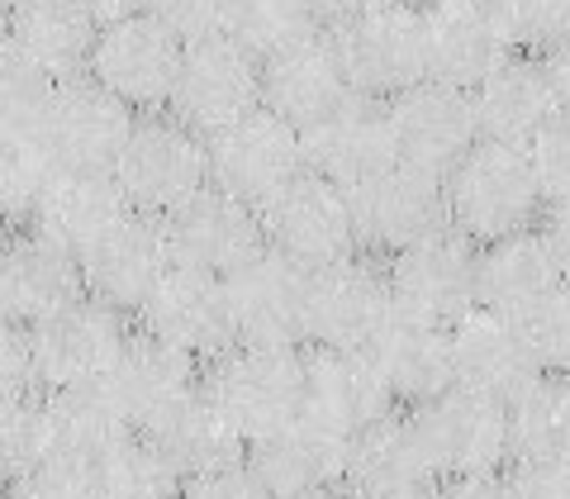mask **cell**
I'll list each match as a JSON object with an SVG mask.
<instances>
[{"label":"cell","instance_id":"680465c9","mask_svg":"<svg viewBox=\"0 0 570 499\" xmlns=\"http://www.w3.org/2000/svg\"><path fill=\"white\" fill-rule=\"evenodd\" d=\"M414 6H423V10H438V6H452V0H414Z\"/></svg>","mask_w":570,"mask_h":499},{"label":"cell","instance_id":"6125c7cd","mask_svg":"<svg viewBox=\"0 0 570 499\" xmlns=\"http://www.w3.org/2000/svg\"><path fill=\"white\" fill-rule=\"evenodd\" d=\"M0 499H6V486H0Z\"/></svg>","mask_w":570,"mask_h":499},{"label":"cell","instance_id":"f546056e","mask_svg":"<svg viewBox=\"0 0 570 499\" xmlns=\"http://www.w3.org/2000/svg\"><path fill=\"white\" fill-rule=\"evenodd\" d=\"M138 438L148 442V448L163 457L181 480H195V476H209V471H224V467L247 461V438L228 423L224 409L205 395V381H200L195 395L171 404L163 419H153Z\"/></svg>","mask_w":570,"mask_h":499},{"label":"cell","instance_id":"7dc6e473","mask_svg":"<svg viewBox=\"0 0 570 499\" xmlns=\"http://www.w3.org/2000/svg\"><path fill=\"white\" fill-rule=\"evenodd\" d=\"M33 390L29 362V329L14 319H0V400H20Z\"/></svg>","mask_w":570,"mask_h":499},{"label":"cell","instance_id":"cb8c5ba5","mask_svg":"<svg viewBox=\"0 0 570 499\" xmlns=\"http://www.w3.org/2000/svg\"><path fill=\"white\" fill-rule=\"evenodd\" d=\"M347 100L352 81L343 71V58H337L333 29L262 62V110H272L299 134L314 129L318 119H328Z\"/></svg>","mask_w":570,"mask_h":499},{"label":"cell","instance_id":"7bdbcfd3","mask_svg":"<svg viewBox=\"0 0 570 499\" xmlns=\"http://www.w3.org/2000/svg\"><path fill=\"white\" fill-rule=\"evenodd\" d=\"M234 6L238 0H153L148 14L163 20L176 39L190 48V43L228 39V29H234Z\"/></svg>","mask_w":570,"mask_h":499},{"label":"cell","instance_id":"4fadbf2b","mask_svg":"<svg viewBox=\"0 0 570 499\" xmlns=\"http://www.w3.org/2000/svg\"><path fill=\"white\" fill-rule=\"evenodd\" d=\"M134 324H138V333L186 352L190 362H200V366H209L214 356H224L238 343L224 281L190 272V266H176V262L167 266V276L153 285V295L142 300Z\"/></svg>","mask_w":570,"mask_h":499},{"label":"cell","instance_id":"c3c4849f","mask_svg":"<svg viewBox=\"0 0 570 499\" xmlns=\"http://www.w3.org/2000/svg\"><path fill=\"white\" fill-rule=\"evenodd\" d=\"M181 499H272V490L262 486L257 471L247 467V461H238V467L181 480Z\"/></svg>","mask_w":570,"mask_h":499},{"label":"cell","instance_id":"9f6ffc18","mask_svg":"<svg viewBox=\"0 0 570 499\" xmlns=\"http://www.w3.org/2000/svg\"><path fill=\"white\" fill-rule=\"evenodd\" d=\"M291 499H352L343 486H328V490H309V495H291Z\"/></svg>","mask_w":570,"mask_h":499},{"label":"cell","instance_id":"ab89813d","mask_svg":"<svg viewBox=\"0 0 570 499\" xmlns=\"http://www.w3.org/2000/svg\"><path fill=\"white\" fill-rule=\"evenodd\" d=\"M52 91H58V81L43 77L14 43H0V129L39 134Z\"/></svg>","mask_w":570,"mask_h":499},{"label":"cell","instance_id":"5bb4252c","mask_svg":"<svg viewBox=\"0 0 570 499\" xmlns=\"http://www.w3.org/2000/svg\"><path fill=\"white\" fill-rule=\"evenodd\" d=\"M428 438V452L438 461V476H504L513 467V428L509 404L452 385L442 400L414 409Z\"/></svg>","mask_w":570,"mask_h":499},{"label":"cell","instance_id":"2e32d148","mask_svg":"<svg viewBox=\"0 0 570 499\" xmlns=\"http://www.w3.org/2000/svg\"><path fill=\"white\" fill-rule=\"evenodd\" d=\"M442 486L438 461L414 409H390L385 419L352 438L343 490L352 499H433Z\"/></svg>","mask_w":570,"mask_h":499},{"label":"cell","instance_id":"484cf974","mask_svg":"<svg viewBox=\"0 0 570 499\" xmlns=\"http://www.w3.org/2000/svg\"><path fill=\"white\" fill-rule=\"evenodd\" d=\"M395 400L385 390L376 356L366 352H337V348H309L305 352V414L356 438L362 428L385 419Z\"/></svg>","mask_w":570,"mask_h":499},{"label":"cell","instance_id":"74e56055","mask_svg":"<svg viewBox=\"0 0 570 499\" xmlns=\"http://www.w3.org/2000/svg\"><path fill=\"white\" fill-rule=\"evenodd\" d=\"M86 499H181V476L142 438H129L86 467Z\"/></svg>","mask_w":570,"mask_h":499},{"label":"cell","instance_id":"816d5d0a","mask_svg":"<svg viewBox=\"0 0 570 499\" xmlns=\"http://www.w3.org/2000/svg\"><path fill=\"white\" fill-rule=\"evenodd\" d=\"M542 238L551 247V257L561 266V281L570 285V205H557V209H542Z\"/></svg>","mask_w":570,"mask_h":499},{"label":"cell","instance_id":"681fc988","mask_svg":"<svg viewBox=\"0 0 570 499\" xmlns=\"http://www.w3.org/2000/svg\"><path fill=\"white\" fill-rule=\"evenodd\" d=\"M513 499H570V467H509Z\"/></svg>","mask_w":570,"mask_h":499},{"label":"cell","instance_id":"4dcf8cb0","mask_svg":"<svg viewBox=\"0 0 570 499\" xmlns=\"http://www.w3.org/2000/svg\"><path fill=\"white\" fill-rule=\"evenodd\" d=\"M200 381H205L200 362H190L186 352L157 343V337L138 333V329L129 337V348H124V356L115 362V371L105 376L115 404L124 409V419L134 423V433H142L153 419H163L171 404H181L186 395H195Z\"/></svg>","mask_w":570,"mask_h":499},{"label":"cell","instance_id":"e575fe53","mask_svg":"<svg viewBox=\"0 0 570 499\" xmlns=\"http://www.w3.org/2000/svg\"><path fill=\"white\" fill-rule=\"evenodd\" d=\"M100 25L71 0H33L6 20V43H14L24 58L52 81H77L91 67Z\"/></svg>","mask_w":570,"mask_h":499},{"label":"cell","instance_id":"94428289","mask_svg":"<svg viewBox=\"0 0 570 499\" xmlns=\"http://www.w3.org/2000/svg\"><path fill=\"white\" fill-rule=\"evenodd\" d=\"M0 319H6V300H0Z\"/></svg>","mask_w":570,"mask_h":499},{"label":"cell","instance_id":"8fae6325","mask_svg":"<svg viewBox=\"0 0 570 499\" xmlns=\"http://www.w3.org/2000/svg\"><path fill=\"white\" fill-rule=\"evenodd\" d=\"M138 115L91 77L62 81L39 119V143L58 172H115Z\"/></svg>","mask_w":570,"mask_h":499},{"label":"cell","instance_id":"f6af8a7d","mask_svg":"<svg viewBox=\"0 0 570 499\" xmlns=\"http://www.w3.org/2000/svg\"><path fill=\"white\" fill-rule=\"evenodd\" d=\"M528 163H532V176H538L542 205L547 209L570 205V115H557L528 143Z\"/></svg>","mask_w":570,"mask_h":499},{"label":"cell","instance_id":"ffe728a7","mask_svg":"<svg viewBox=\"0 0 570 499\" xmlns=\"http://www.w3.org/2000/svg\"><path fill=\"white\" fill-rule=\"evenodd\" d=\"M77 257H81L86 295L134 319L142 310V300L153 295V285L167 276L171 247H167V234H163V219L124 214L110 234H100Z\"/></svg>","mask_w":570,"mask_h":499},{"label":"cell","instance_id":"7402d4cb","mask_svg":"<svg viewBox=\"0 0 570 499\" xmlns=\"http://www.w3.org/2000/svg\"><path fill=\"white\" fill-rule=\"evenodd\" d=\"M299 143H305V167L328 176L343 190L376 182L385 167L400 163L385 100H366V96H352L347 105H337L328 119H318L314 129L299 134Z\"/></svg>","mask_w":570,"mask_h":499},{"label":"cell","instance_id":"d4e9b609","mask_svg":"<svg viewBox=\"0 0 570 499\" xmlns=\"http://www.w3.org/2000/svg\"><path fill=\"white\" fill-rule=\"evenodd\" d=\"M513 58V43L490 0H452L428 10V77L456 91H475L494 67Z\"/></svg>","mask_w":570,"mask_h":499},{"label":"cell","instance_id":"83f0119b","mask_svg":"<svg viewBox=\"0 0 570 499\" xmlns=\"http://www.w3.org/2000/svg\"><path fill=\"white\" fill-rule=\"evenodd\" d=\"M471 105L475 134L485 143H509V148H528L561 115L557 91H551V71L532 52H513L504 67H494L471 91Z\"/></svg>","mask_w":570,"mask_h":499},{"label":"cell","instance_id":"4316f807","mask_svg":"<svg viewBox=\"0 0 570 499\" xmlns=\"http://www.w3.org/2000/svg\"><path fill=\"white\" fill-rule=\"evenodd\" d=\"M347 452H352L347 433L299 414L295 423H285L281 433L253 442V448H247V467H253L262 486L272 490V499H291V495L343 486Z\"/></svg>","mask_w":570,"mask_h":499},{"label":"cell","instance_id":"9c48e42d","mask_svg":"<svg viewBox=\"0 0 570 499\" xmlns=\"http://www.w3.org/2000/svg\"><path fill=\"white\" fill-rule=\"evenodd\" d=\"M385 281L395 319L452 329L461 314L475 310V243L456 228H438L423 243L385 257Z\"/></svg>","mask_w":570,"mask_h":499},{"label":"cell","instance_id":"11a10c76","mask_svg":"<svg viewBox=\"0 0 570 499\" xmlns=\"http://www.w3.org/2000/svg\"><path fill=\"white\" fill-rule=\"evenodd\" d=\"M542 62H547V71H551V91H557L561 115H570V39H566L561 48H551Z\"/></svg>","mask_w":570,"mask_h":499},{"label":"cell","instance_id":"7a4b0ae2","mask_svg":"<svg viewBox=\"0 0 570 499\" xmlns=\"http://www.w3.org/2000/svg\"><path fill=\"white\" fill-rule=\"evenodd\" d=\"M205 395L253 448L305 414V348L234 343L205 366Z\"/></svg>","mask_w":570,"mask_h":499},{"label":"cell","instance_id":"bcb514c9","mask_svg":"<svg viewBox=\"0 0 570 499\" xmlns=\"http://www.w3.org/2000/svg\"><path fill=\"white\" fill-rule=\"evenodd\" d=\"M6 499H86V471L71 461L43 457L33 471L6 486Z\"/></svg>","mask_w":570,"mask_h":499},{"label":"cell","instance_id":"91938a15","mask_svg":"<svg viewBox=\"0 0 570 499\" xmlns=\"http://www.w3.org/2000/svg\"><path fill=\"white\" fill-rule=\"evenodd\" d=\"M0 43H6V14H0Z\"/></svg>","mask_w":570,"mask_h":499},{"label":"cell","instance_id":"ba28073f","mask_svg":"<svg viewBox=\"0 0 570 499\" xmlns=\"http://www.w3.org/2000/svg\"><path fill=\"white\" fill-rule=\"evenodd\" d=\"M395 324L390 305L385 262L371 253H352L309 272V305H305V343L366 352L376 337Z\"/></svg>","mask_w":570,"mask_h":499},{"label":"cell","instance_id":"f907efd6","mask_svg":"<svg viewBox=\"0 0 570 499\" xmlns=\"http://www.w3.org/2000/svg\"><path fill=\"white\" fill-rule=\"evenodd\" d=\"M433 499H513L509 471L504 476H452L433 490Z\"/></svg>","mask_w":570,"mask_h":499},{"label":"cell","instance_id":"6da1fadb","mask_svg":"<svg viewBox=\"0 0 570 499\" xmlns=\"http://www.w3.org/2000/svg\"><path fill=\"white\" fill-rule=\"evenodd\" d=\"M442 205H448V228H456L475 247L538 228L547 209L528 148H509V143H485V138L442 176Z\"/></svg>","mask_w":570,"mask_h":499},{"label":"cell","instance_id":"9a60e30c","mask_svg":"<svg viewBox=\"0 0 570 499\" xmlns=\"http://www.w3.org/2000/svg\"><path fill=\"white\" fill-rule=\"evenodd\" d=\"M352 214H356L362 253L385 262V257L404 253V247L423 243L428 234H438V228H448L442 176L395 163V167H385L376 182L352 190Z\"/></svg>","mask_w":570,"mask_h":499},{"label":"cell","instance_id":"6f0895ef","mask_svg":"<svg viewBox=\"0 0 570 499\" xmlns=\"http://www.w3.org/2000/svg\"><path fill=\"white\" fill-rule=\"evenodd\" d=\"M24 6H33V0H0V14L10 20V14H14V10H24Z\"/></svg>","mask_w":570,"mask_h":499},{"label":"cell","instance_id":"52a82bcc","mask_svg":"<svg viewBox=\"0 0 570 499\" xmlns=\"http://www.w3.org/2000/svg\"><path fill=\"white\" fill-rule=\"evenodd\" d=\"M333 43L352 96L395 100L409 86L428 81V10L414 0H395L366 20L333 29Z\"/></svg>","mask_w":570,"mask_h":499},{"label":"cell","instance_id":"d6a6232c","mask_svg":"<svg viewBox=\"0 0 570 499\" xmlns=\"http://www.w3.org/2000/svg\"><path fill=\"white\" fill-rule=\"evenodd\" d=\"M124 214H134V209L110 172H52L29 228L62 243L67 253H86L100 234H110Z\"/></svg>","mask_w":570,"mask_h":499},{"label":"cell","instance_id":"277c9868","mask_svg":"<svg viewBox=\"0 0 570 499\" xmlns=\"http://www.w3.org/2000/svg\"><path fill=\"white\" fill-rule=\"evenodd\" d=\"M262 234L266 247L281 257H291L305 272H318L328 262H343L362 253L356 238V214H352V190L333 186L318 172H299L295 182H285L262 209Z\"/></svg>","mask_w":570,"mask_h":499},{"label":"cell","instance_id":"b9f144b4","mask_svg":"<svg viewBox=\"0 0 570 499\" xmlns=\"http://www.w3.org/2000/svg\"><path fill=\"white\" fill-rule=\"evenodd\" d=\"M48 457L43 438V404L33 395L20 400H0V486L20 480Z\"/></svg>","mask_w":570,"mask_h":499},{"label":"cell","instance_id":"60d3db41","mask_svg":"<svg viewBox=\"0 0 570 499\" xmlns=\"http://www.w3.org/2000/svg\"><path fill=\"white\" fill-rule=\"evenodd\" d=\"M513 52L547 58L570 39V0H490Z\"/></svg>","mask_w":570,"mask_h":499},{"label":"cell","instance_id":"db71d44e","mask_svg":"<svg viewBox=\"0 0 570 499\" xmlns=\"http://www.w3.org/2000/svg\"><path fill=\"white\" fill-rule=\"evenodd\" d=\"M77 10H86L96 25H115V20H129V14H142L153 0H71Z\"/></svg>","mask_w":570,"mask_h":499},{"label":"cell","instance_id":"ee69618b","mask_svg":"<svg viewBox=\"0 0 570 499\" xmlns=\"http://www.w3.org/2000/svg\"><path fill=\"white\" fill-rule=\"evenodd\" d=\"M528 343H532V356L547 376H570V285H561L557 295L538 305L528 319Z\"/></svg>","mask_w":570,"mask_h":499},{"label":"cell","instance_id":"d590c367","mask_svg":"<svg viewBox=\"0 0 570 499\" xmlns=\"http://www.w3.org/2000/svg\"><path fill=\"white\" fill-rule=\"evenodd\" d=\"M513 467H570V376L532 381L509 404Z\"/></svg>","mask_w":570,"mask_h":499},{"label":"cell","instance_id":"1f68e13d","mask_svg":"<svg viewBox=\"0 0 570 499\" xmlns=\"http://www.w3.org/2000/svg\"><path fill=\"white\" fill-rule=\"evenodd\" d=\"M43 404V438L52 461H71V467H96L105 452L124 448L134 433V423L124 419L115 404L110 385H81V390H52L39 400Z\"/></svg>","mask_w":570,"mask_h":499},{"label":"cell","instance_id":"e0dca14e","mask_svg":"<svg viewBox=\"0 0 570 499\" xmlns=\"http://www.w3.org/2000/svg\"><path fill=\"white\" fill-rule=\"evenodd\" d=\"M163 234L176 266H190V272H205L219 281L234 276L257 253H266L262 214L253 205L234 200V195H224L219 186H205L195 200L171 209L163 219Z\"/></svg>","mask_w":570,"mask_h":499},{"label":"cell","instance_id":"f5cc1de1","mask_svg":"<svg viewBox=\"0 0 570 499\" xmlns=\"http://www.w3.org/2000/svg\"><path fill=\"white\" fill-rule=\"evenodd\" d=\"M318 14H324L328 29H343V25H356L366 20V14H376L385 6H395V0H314Z\"/></svg>","mask_w":570,"mask_h":499},{"label":"cell","instance_id":"ac0fdd59","mask_svg":"<svg viewBox=\"0 0 570 499\" xmlns=\"http://www.w3.org/2000/svg\"><path fill=\"white\" fill-rule=\"evenodd\" d=\"M228 314H234L238 343L266 348H305V305H309V272L281 253H257L234 276H224Z\"/></svg>","mask_w":570,"mask_h":499},{"label":"cell","instance_id":"f35d334b","mask_svg":"<svg viewBox=\"0 0 570 499\" xmlns=\"http://www.w3.org/2000/svg\"><path fill=\"white\" fill-rule=\"evenodd\" d=\"M52 157L39 143V134H10L0 129V224L29 228L43 190L52 182Z\"/></svg>","mask_w":570,"mask_h":499},{"label":"cell","instance_id":"7c38bea8","mask_svg":"<svg viewBox=\"0 0 570 499\" xmlns=\"http://www.w3.org/2000/svg\"><path fill=\"white\" fill-rule=\"evenodd\" d=\"M253 110H262V58H253L238 39L190 43L167 115L209 138Z\"/></svg>","mask_w":570,"mask_h":499},{"label":"cell","instance_id":"8992f818","mask_svg":"<svg viewBox=\"0 0 570 499\" xmlns=\"http://www.w3.org/2000/svg\"><path fill=\"white\" fill-rule=\"evenodd\" d=\"M181 58L186 43L142 10L129 14V20L100 25L86 77L105 86L115 100H124L134 115H163L171 105L176 77H181Z\"/></svg>","mask_w":570,"mask_h":499},{"label":"cell","instance_id":"44dd1931","mask_svg":"<svg viewBox=\"0 0 570 499\" xmlns=\"http://www.w3.org/2000/svg\"><path fill=\"white\" fill-rule=\"evenodd\" d=\"M448 343H452L456 385L475 390V395L513 404L532 381L542 376L523 319H509V314H494V310L475 305L471 314H461L448 329Z\"/></svg>","mask_w":570,"mask_h":499},{"label":"cell","instance_id":"836d02e7","mask_svg":"<svg viewBox=\"0 0 570 499\" xmlns=\"http://www.w3.org/2000/svg\"><path fill=\"white\" fill-rule=\"evenodd\" d=\"M371 356H376L395 409H423L456 385L448 329L404 324V319H395V324L371 343Z\"/></svg>","mask_w":570,"mask_h":499},{"label":"cell","instance_id":"8d00e7d4","mask_svg":"<svg viewBox=\"0 0 570 499\" xmlns=\"http://www.w3.org/2000/svg\"><path fill=\"white\" fill-rule=\"evenodd\" d=\"M318 33H328V25L314 0H238L228 39H238L253 58L266 62L285 48L318 39Z\"/></svg>","mask_w":570,"mask_h":499},{"label":"cell","instance_id":"f1b7e54d","mask_svg":"<svg viewBox=\"0 0 570 499\" xmlns=\"http://www.w3.org/2000/svg\"><path fill=\"white\" fill-rule=\"evenodd\" d=\"M561 266L551 257L542 228H523V234L494 238L475 247V305L528 319L538 305H547L561 291Z\"/></svg>","mask_w":570,"mask_h":499},{"label":"cell","instance_id":"603a6c76","mask_svg":"<svg viewBox=\"0 0 570 499\" xmlns=\"http://www.w3.org/2000/svg\"><path fill=\"white\" fill-rule=\"evenodd\" d=\"M86 295L81 257L67 253L62 243L43 238L39 228H14L0 243V300H6V319L14 324H43V319L62 314Z\"/></svg>","mask_w":570,"mask_h":499},{"label":"cell","instance_id":"3957f363","mask_svg":"<svg viewBox=\"0 0 570 499\" xmlns=\"http://www.w3.org/2000/svg\"><path fill=\"white\" fill-rule=\"evenodd\" d=\"M115 182L124 190L134 214L148 219H167L171 209H181L209 186V148L205 138L186 129L176 115H138L129 143H124Z\"/></svg>","mask_w":570,"mask_h":499},{"label":"cell","instance_id":"5b68a950","mask_svg":"<svg viewBox=\"0 0 570 499\" xmlns=\"http://www.w3.org/2000/svg\"><path fill=\"white\" fill-rule=\"evenodd\" d=\"M134 337L129 314H119L100 300L81 295L77 305L62 314L29 324V362H33V385L52 395V390H81L100 385L115 371Z\"/></svg>","mask_w":570,"mask_h":499},{"label":"cell","instance_id":"d6986e66","mask_svg":"<svg viewBox=\"0 0 570 499\" xmlns=\"http://www.w3.org/2000/svg\"><path fill=\"white\" fill-rule=\"evenodd\" d=\"M385 110H390V134H395V153L409 167L448 176L480 143L471 91H456V86H442L433 77L409 86L395 100H385Z\"/></svg>","mask_w":570,"mask_h":499},{"label":"cell","instance_id":"30bf717a","mask_svg":"<svg viewBox=\"0 0 570 499\" xmlns=\"http://www.w3.org/2000/svg\"><path fill=\"white\" fill-rule=\"evenodd\" d=\"M209 186H219L234 200L262 209L272 195L305 172V143L272 110H253L238 124L209 134Z\"/></svg>","mask_w":570,"mask_h":499}]
</instances>
